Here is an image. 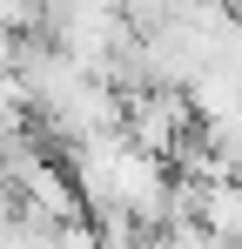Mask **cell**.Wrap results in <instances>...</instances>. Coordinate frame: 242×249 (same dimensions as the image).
Here are the masks:
<instances>
[{
    "instance_id": "cell-1",
    "label": "cell",
    "mask_w": 242,
    "mask_h": 249,
    "mask_svg": "<svg viewBox=\"0 0 242 249\" xmlns=\"http://www.w3.org/2000/svg\"><path fill=\"white\" fill-rule=\"evenodd\" d=\"M121 135H128V148H141V155H182V142L195 135V108H189V94H175V88H135V94H121Z\"/></svg>"
},
{
    "instance_id": "cell-2",
    "label": "cell",
    "mask_w": 242,
    "mask_h": 249,
    "mask_svg": "<svg viewBox=\"0 0 242 249\" xmlns=\"http://www.w3.org/2000/svg\"><path fill=\"white\" fill-rule=\"evenodd\" d=\"M68 7H81V14H101V20H121V7H128V0H68Z\"/></svg>"
}]
</instances>
